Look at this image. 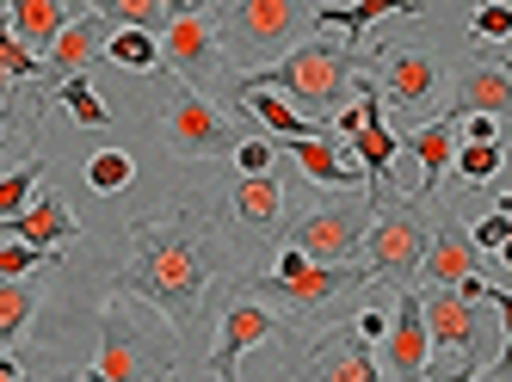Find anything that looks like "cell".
<instances>
[{"label": "cell", "instance_id": "8d00e7d4", "mask_svg": "<svg viewBox=\"0 0 512 382\" xmlns=\"http://www.w3.org/2000/svg\"><path fill=\"white\" fill-rule=\"evenodd\" d=\"M469 241H475V253H500V241H512V216H482V222H475L469 228Z\"/></svg>", "mask_w": 512, "mask_h": 382}, {"label": "cell", "instance_id": "7c38bea8", "mask_svg": "<svg viewBox=\"0 0 512 382\" xmlns=\"http://www.w3.org/2000/svg\"><path fill=\"white\" fill-rule=\"evenodd\" d=\"M290 327L266 309L260 296H241V302H229L223 309V321H216V352H210V376L216 382H235V364H241V352H253V346H272V339H284Z\"/></svg>", "mask_w": 512, "mask_h": 382}, {"label": "cell", "instance_id": "f1b7e54d", "mask_svg": "<svg viewBox=\"0 0 512 382\" xmlns=\"http://www.w3.org/2000/svg\"><path fill=\"white\" fill-rule=\"evenodd\" d=\"M38 185H44V161H38V155L0 173V222H7V216H19L31 198H38Z\"/></svg>", "mask_w": 512, "mask_h": 382}, {"label": "cell", "instance_id": "d590c367", "mask_svg": "<svg viewBox=\"0 0 512 382\" xmlns=\"http://www.w3.org/2000/svg\"><path fill=\"white\" fill-rule=\"evenodd\" d=\"M44 376V358L25 352V346H0V382H38Z\"/></svg>", "mask_w": 512, "mask_h": 382}, {"label": "cell", "instance_id": "d6986e66", "mask_svg": "<svg viewBox=\"0 0 512 382\" xmlns=\"http://www.w3.org/2000/svg\"><path fill=\"white\" fill-rule=\"evenodd\" d=\"M401 148H414V161H420V191L414 198L426 204L438 185H445V167H451V155H457V118H426Z\"/></svg>", "mask_w": 512, "mask_h": 382}, {"label": "cell", "instance_id": "4316f807", "mask_svg": "<svg viewBox=\"0 0 512 382\" xmlns=\"http://www.w3.org/2000/svg\"><path fill=\"white\" fill-rule=\"evenodd\" d=\"M31 315H38V290L25 278H0V346H19Z\"/></svg>", "mask_w": 512, "mask_h": 382}, {"label": "cell", "instance_id": "4fadbf2b", "mask_svg": "<svg viewBox=\"0 0 512 382\" xmlns=\"http://www.w3.org/2000/svg\"><path fill=\"white\" fill-rule=\"evenodd\" d=\"M451 111L445 118H469V111H482V118H512V56H488V50H475L463 68H457V81H451Z\"/></svg>", "mask_w": 512, "mask_h": 382}, {"label": "cell", "instance_id": "2e32d148", "mask_svg": "<svg viewBox=\"0 0 512 382\" xmlns=\"http://www.w3.org/2000/svg\"><path fill=\"white\" fill-rule=\"evenodd\" d=\"M118 25L105 19L99 7L93 13H75L62 25V37L44 50V87H62V81H75V74H87L99 56H105V37H112Z\"/></svg>", "mask_w": 512, "mask_h": 382}, {"label": "cell", "instance_id": "484cf974", "mask_svg": "<svg viewBox=\"0 0 512 382\" xmlns=\"http://www.w3.org/2000/svg\"><path fill=\"white\" fill-rule=\"evenodd\" d=\"M105 62L149 74V68H161V37L155 31H136V25H118L112 37H105Z\"/></svg>", "mask_w": 512, "mask_h": 382}, {"label": "cell", "instance_id": "3957f363", "mask_svg": "<svg viewBox=\"0 0 512 382\" xmlns=\"http://www.w3.org/2000/svg\"><path fill=\"white\" fill-rule=\"evenodd\" d=\"M216 31H223V56H235L241 74H260L315 31V7L309 0H223Z\"/></svg>", "mask_w": 512, "mask_h": 382}, {"label": "cell", "instance_id": "8fae6325", "mask_svg": "<svg viewBox=\"0 0 512 382\" xmlns=\"http://www.w3.org/2000/svg\"><path fill=\"white\" fill-rule=\"evenodd\" d=\"M377 87H383V105H395V118L420 130L432 99H438V87H445V68H438L432 50H383Z\"/></svg>", "mask_w": 512, "mask_h": 382}, {"label": "cell", "instance_id": "ba28073f", "mask_svg": "<svg viewBox=\"0 0 512 382\" xmlns=\"http://www.w3.org/2000/svg\"><path fill=\"white\" fill-rule=\"evenodd\" d=\"M371 210H377L371 198L309 210V216L284 235V247H297V253L315 259V265H352V259L364 253V228H371Z\"/></svg>", "mask_w": 512, "mask_h": 382}, {"label": "cell", "instance_id": "52a82bcc", "mask_svg": "<svg viewBox=\"0 0 512 382\" xmlns=\"http://www.w3.org/2000/svg\"><path fill=\"white\" fill-rule=\"evenodd\" d=\"M241 118L229 105H216L210 93H192V87H173L167 105H161V142L167 155L179 161H229L241 148Z\"/></svg>", "mask_w": 512, "mask_h": 382}, {"label": "cell", "instance_id": "9c48e42d", "mask_svg": "<svg viewBox=\"0 0 512 382\" xmlns=\"http://www.w3.org/2000/svg\"><path fill=\"white\" fill-rule=\"evenodd\" d=\"M488 302H463L457 290H420V315L432 352H463V364H488L494 358V327H488Z\"/></svg>", "mask_w": 512, "mask_h": 382}, {"label": "cell", "instance_id": "83f0119b", "mask_svg": "<svg viewBox=\"0 0 512 382\" xmlns=\"http://www.w3.org/2000/svg\"><path fill=\"white\" fill-rule=\"evenodd\" d=\"M0 74H7V81H19V87H31V81L44 87V56L19 44V31H13L7 13H0Z\"/></svg>", "mask_w": 512, "mask_h": 382}, {"label": "cell", "instance_id": "60d3db41", "mask_svg": "<svg viewBox=\"0 0 512 382\" xmlns=\"http://www.w3.org/2000/svg\"><path fill=\"white\" fill-rule=\"evenodd\" d=\"M420 382H475V364H451V370H426Z\"/></svg>", "mask_w": 512, "mask_h": 382}, {"label": "cell", "instance_id": "d6a6232c", "mask_svg": "<svg viewBox=\"0 0 512 382\" xmlns=\"http://www.w3.org/2000/svg\"><path fill=\"white\" fill-rule=\"evenodd\" d=\"M469 37H475V44H488V37L500 44V37H512V7H506V0H482V7L469 13Z\"/></svg>", "mask_w": 512, "mask_h": 382}, {"label": "cell", "instance_id": "5bb4252c", "mask_svg": "<svg viewBox=\"0 0 512 382\" xmlns=\"http://www.w3.org/2000/svg\"><path fill=\"white\" fill-rule=\"evenodd\" d=\"M290 382H383V364L371 339H358V327H334L315 339L303 370H290Z\"/></svg>", "mask_w": 512, "mask_h": 382}, {"label": "cell", "instance_id": "277c9868", "mask_svg": "<svg viewBox=\"0 0 512 382\" xmlns=\"http://www.w3.org/2000/svg\"><path fill=\"white\" fill-rule=\"evenodd\" d=\"M93 370L105 382H167L179 370V352H173V339L155 333L149 321H136L124 309V296H112L99 309V358Z\"/></svg>", "mask_w": 512, "mask_h": 382}, {"label": "cell", "instance_id": "b9f144b4", "mask_svg": "<svg viewBox=\"0 0 512 382\" xmlns=\"http://www.w3.org/2000/svg\"><path fill=\"white\" fill-rule=\"evenodd\" d=\"M500 265H506V272H512V241H500V253H494Z\"/></svg>", "mask_w": 512, "mask_h": 382}, {"label": "cell", "instance_id": "f546056e", "mask_svg": "<svg viewBox=\"0 0 512 382\" xmlns=\"http://www.w3.org/2000/svg\"><path fill=\"white\" fill-rule=\"evenodd\" d=\"M451 167H457L463 185H488V179L506 167V142H457Z\"/></svg>", "mask_w": 512, "mask_h": 382}, {"label": "cell", "instance_id": "7a4b0ae2", "mask_svg": "<svg viewBox=\"0 0 512 382\" xmlns=\"http://www.w3.org/2000/svg\"><path fill=\"white\" fill-rule=\"evenodd\" d=\"M383 68V50H352L346 37H327V31H309L284 62L260 68V74H241V93H278L303 111V118L321 124V111H340L346 93L358 87V74H377Z\"/></svg>", "mask_w": 512, "mask_h": 382}, {"label": "cell", "instance_id": "e0dca14e", "mask_svg": "<svg viewBox=\"0 0 512 382\" xmlns=\"http://www.w3.org/2000/svg\"><path fill=\"white\" fill-rule=\"evenodd\" d=\"M75 235H81V222H75V210H68L56 191H38L19 216L0 222V241H25V247H44V253H62Z\"/></svg>", "mask_w": 512, "mask_h": 382}, {"label": "cell", "instance_id": "9a60e30c", "mask_svg": "<svg viewBox=\"0 0 512 382\" xmlns=\"http://www.w3.org/2000/svg\"><path fill=\"white\" fill-rule=\"evenodd\" d=\"M426 358H432V339H426V315H420V290H401L389 333H383V382H420Z\"/></svg>", "mask_w": 512, "mask_h": 382}, {"label": "cell", "instance_id": "7402d4cb", "mask_svg": "<svg viewBox=\"0 0 512 382\" xmlns=\"http://www.w3.org/2000/svg\"><path fill=\"white\" fill-rule=\"evenodd\" d=\"M383 13H420V0H346V7H315V31H346V44L358 50Z\"/></svg>", "mask_w": 512, "mask_h": 382}, {"label": "cell", "instance_id": "cb8c5ba5", "mask_svg": "<svg viewBox=\"0 0 512 382\" xmlns=\"http://www.w3.org/2000/svg\"><path fill=\"white\" fill-rule=\"evenodd\" d=\"M241 105L253 111V118H260L278 142H303V136H334L327 124H315V118H303L297 105L290 99H278V93H241Z\"/></svg>", "mask_w": 512, "mask_h": 382}, {"label": "cell", "instance_id": "ffe728a7", "mask_svg": "<svg viewBox=\"0 0 512 382\" xmlns=\"http://www.w3.org/2000/svg\"><path fill=\"white\" fill-rule=\"evenodd\" d=\"M0 7H7V19H13V31H19V44L38 50V56L62 37V25L75 19V0H0Z\"/></svg>", "mask_w": 512, "mask_h": 382}, {"label": "cell", "instance_id": "f35d334b", "mask_svg": "<svg viewBox=\"0 0 512 382\" xmlns=\"http://www.w3.org/2000/svg\"><path fill=\"white\" fill-rule=\"evenodd\" d=\"M457 142H500V124L482 118V111H469V118H457Z\"/></svg>", "mask_w": 512, "mask_h": 382}, {"label": "cell", "instance_id": "5b68a950", "mask_svg": "<svg viewBox=\"0 0 512 382\" xmlns=\"http://www.w3.org/2000/svg\"><path fill=\"white\" fill-rule=\"evenodd\" d=\"M426 241H432V216L420 198H377L371 210V228H364V272L371 284H414L420 278V259H426Z\"/></svg>", "mask_w": 512, "mask_h": 382}, {"label": "cell", "instance_id": "ac0fdd59", "mask_svg": "<svg viewBox=\"0 0 512 382\" xmlns=\"http://www.w3.org/2000/svg\"><path fill=\"white\" fill-rule=\"evenodd\" d=\"M475 241H469V228L463 222H432V241H426V259H420V278H426V290H451V284H463V278H475Z\"/></svg>", "mask_w": 512, "mask_h": 382}, {"label": "cell", "instance_id": "836d02e7", "mask_svg": "<svg viewBox=\"0 0 512 382\" xmlns=\"http://www.w3.org/2000/svg\"><path fill=\"white\" fill-rule=\"evenodd\" d=\"M44 259H62V253H44V247H25V241H0V278H25V272H38Z\"/></svg>", "mask_w": 512, "mask_h": 382}, {"label": "cell", "instance_id": "ab89813d", "mask_svg": "<svg viewBox=\"0 0 512 382\" xmlns=\"http://www.w3.org/2000/svg\"><path fill=\"white\" fill-rule=\"evenodd\" d=\"M389 333V309H364L358 315V339H383Z\"/></svg>", "mask_w": 512, "mask_h": 382}, {"label": "cell", "instance_id": "6da1fadb", "mask_svg": "<svg viewBox=\"0 0 512 382\" xmlns=\"http://www.w3.org/2000/svg\"><path fill=\"white\" fill-rule=\"evenodd\" d=\"M130 253L118 265V296H136L173 321L179 339H198L223 284L235 278V247L204 210H161V216H136L130 228Z\"/></svg>", "mask_w": 512, "mask_h": 382}, {"label": "cell", "instance_id": "74e56055", "mask_svg": "<svg viewBox=\"0 0 512 382\" xmlns=\"http://www.w3.org/2000/svg\"><path fill=\"white\" fill-rule=\"evenodd\" d=\"M241 173H272V142L266 136H241V148L229 155Z\"/></svg>", "mask_w": 512, "mask_h": 382}, {"label": "cell", "instance_id": "30bf717a", "mask_svg": "<svg viewBox=\"0 0 512 382\" xmlns=\"http://www.w3.org/2000/svg\"><path fill=\"white\" fill-rule=\"evenodd\" d=\"M161 68H173L192 93H204L223 74V31H216L210 7H192L161 25Z\"/></svg>", "mask_w": 512, "mask_h": 382}, {"label": "cell", "instance_id": "ee69618b", "mask_svg": "<svg viewBox=\"0 0 512 382\" xmlns=\"http://www.w3.org/2000/svg\"><path fill=\"white\" fill-rule=\"evenodd\" d=\"M75 382H105V376H99V370H87V376H75Z\"/></svg>", "mask_w": 512, "mask_h": 382}, {"label": "cell", "instance_id": "7bdbcfd3", "mask_svg": "<svg viewBox=\"0 0 512 382\" xmlns=\"http://www.w3.org/2000/svg\"><path fill=\"white\" fill-rule=\"evenodd\" d=\"M7 148H13V142H7V124H0V155H7Z\"/></svg>", "mask_w": 512, "mask_h": 382}, {"label": "cell", "instance_id": "1f68e13d", "mask_svg": "<svg viewBox=\"0 0 512 382\" xmlns=\"http://www.w3.org/2000/svg\"><path fill=\"white\" fill-rule=\"evenodd\" d=\"M56 99L68 105V118L87 124V130H105V124H112V105H105V99H99V87H87L81 74H75V81H62V87H56Z\"/></svg>", "mask_w": 512, "mask_h": 382}, {"label": "cell", "instance_id": "4dcf8cb0", "mask_svg": "<svg viewBox=\"0 0 512 382\" xmlns=\"http://www.w3.org/2000/svg\"><path fill=\"white\" fill-rule=\"evenodd\" d=\"M136 179V161L124 155V148H99V155L87 161V185L99 191V198H118V191H130Z\"/></svg>", "mask_w": 512, "mask_h": 382}, {"label": "cell", "instance_id": "8992f818", "mask_svg": "<svg viewBox=\"0 0 512 382\" xmlns=\"http://www.w3.org/2000/svg\"><path fill=\"white\" fill-rule=\"evenodd\" d=\"M371 284V272L364 265H315V259H303L297 247H284L278 253V272H266V278H247L241 290L247 296H260V302H278V309H290V315H321L327 302H340V296H352V290H364Z\"/></svg>", "mask_w": 512, "mask_h": 382}, {"label": "cell", "instance_id": "d4e9b609", "mask_svg": "<svg viewBox=\"0 0 512 382\" xmlns=\"http://www.w3.org/2000/svg\"><path fill=\"white\" fill-rule=\"evenodd\" d=\"M93 7L112 19V25H136V31H155L161 37L167 19L192 13V7H210V0H93Z\"/></svg>", "mask_w": 512, "mask_h": 382}, {"label": "cell", "instance_id": "44dd1931", "mask_svg": "<svg viewBox=\"0 0 512 382\" xmlns=\"http://www.w3.org/2000/svg\"><path fill=\"white\" fill-rule=\"evenodd\" d=\"M284 148L297 155V167L315 185H340V191L358 185V155H352V148H340L334 136H303V142H284Z\"/></svg>", "mask_w": 512, "mask_h": 382}, {"label": "cell", "instance_id": "603a6c76", "mask_svg": "<svg viewBox=\"0 0 512 382\" xmlns=\"http://www.w3.org/2000/svg\"><path fill=\"white\" fill-rule=\"evenodd\" d=\"M229 210L247 228H272L278 210H284V179L278 173H241V185L229 191Z\"/></svg>", "mask_w": 512, "mask_h": 382}, {"label": "cell", "instance_id": "e575fe53", "mask_svg": "<svg viewBox=\"0 0 512 382\" xmlns=\"http://www.w3.org/2000/svg\"><path fill=\"white\" fill-rule=\"evenodd\" d=\"M482 302H494V315H500V339H506V346H500V358H494V382H506V376H512V290H494V284H488Z\"/></svg>", "mask_w": 512, "mask_h": 382}]
</instances>
